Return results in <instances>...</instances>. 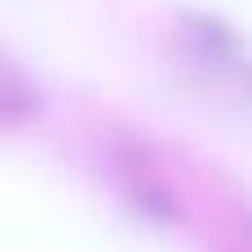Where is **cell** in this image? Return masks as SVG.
<instances>
[{
    "instance_id": "1",
    "label": "cell",
    "mask_w": 252,
    "mask_h": 252,
    "mask_svg": "<svg viewBox=\"0 0 252 252\" xmlns=\"http://www.w3.org/2000/svg\"><path fill=\"white\" fill-rule=\"evenodd\" d=\"M18 89L22 84H13V89L4 84V66H0V111H9V102H18Z\"/></svg>"
}]
</instances>
